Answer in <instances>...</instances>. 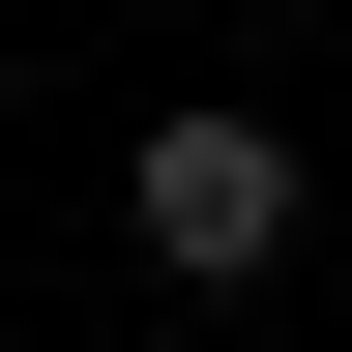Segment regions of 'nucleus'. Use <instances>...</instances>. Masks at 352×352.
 I'll return each mask as SVG.
<instances>
[{
  "instance_id": "f257e3e1",
  "label": "nucleus",
  "mask_w": 352,
  "mask_h": 352,
  "mask_svg": "<svg viewBox=\"0 0 352 352\" xmlns=\"http://www.w3.org/2000/svg\"><path fill=\"white\" fill-rule=\"evenodd\" d=\"M118 235H147L176 294H235V264H294V147H264V118H147V147H118Z\"/></svg>"
}]
</instances>
